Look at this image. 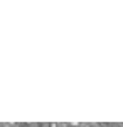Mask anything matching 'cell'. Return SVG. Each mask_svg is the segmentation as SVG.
<instances>
[{
	"instance_id": "obj_2",
	"label": "cell",
	"mask_w": 123,
	"mask_h": 127,
	"mask_svg": "<svg viewBox=\"0 0 123 127\" xmlns=\"http://www.w3.org/2000/svg\"><path fill=\"white\" fill-rule=\"evenodd\" d=\"M0 127H5V124H2V122H0Z\"/></svg>"
},
{
	"instance_id": "obj_1",
	"label": "cell",
	"mask_w": 123,
	"mask_h": 127,
	"mask_svg": "<svg viewBox=\"0 0 123 127\" xmlns=\"http://www.w3.org/2000/svg\"><path fill=\"white\" fill-rule=\"evenodd\" d=\"M5 127H19V126H15V124H5Z\"/></svg>"
}]
</instances>
